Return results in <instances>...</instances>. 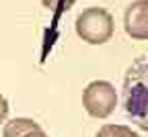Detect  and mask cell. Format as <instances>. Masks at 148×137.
Here are the masks:
<instances>
[{"label": "cell", "instance_id": "obj_3", "mask_svg": "<svg viewBox=\"0 0 148 137\" xmlns=\"http://www.w3.org/2000/svg\"><path fill=\"white\" fill-rule=\"evenodd\" d=\"M82 106L95 119H107L117 106V92L115 86L107 80L90 82L82 92Z\"/></svg>", "mask_w": 148, "mask_h": 137}, {"label": "cell", "instance_id": "obj_6", "mask_svg": "<svg viewBox=\"0 0 148 137\" xmlns=\"http://www.w3.org/2000/svg\"><path fill=\"white\" fill-rule=\"evenodd\" d=\"M97 137H142V135L132 131V127L127 125H103Z\"/></svg>", "mask_w": 148, "mask_h": 137}, {"label": "cell", "instance_id": "obj_7", "mask_svg": "<svg viewBox=\"0 0 148 137\" xmlns=\"http://www.w3.org/2000/svg\"><path fill=\"white\" fill-rule=\"evenodd\" d=\"M8 100L4 98L2 94H0V123H4L6 121V117H8Z\"/></svg>", "mask_w": 148, "mask_h": 137}, {"label": "cell", "instance_id": "obj_2", "mask_svg": "<svg viewBox=\"0 0 148 137\" xmlns=\"http://www.w3.org/2000/svg\"><path fill=\"white\" fill-rule=\"evenodd\" d=\"M76 35L86 41L88 45H103L113 37L115 25H113V16L109 10L99 8V6H90L84 8L78 18H76Z\"/></svg>", "mask_w": 148, "mask_h": 137}, {"label": "cell", "instance_id": "obj_8", "mask_svg": "<svg viewBox=\"0 0 148 137\" xmlns=\"http://www.w3.org/2000/svg\"><path fill=\"white\" fill-rule=\"evenodd\" d=\"M23 137H49L43 129H35V131H29V133H25Z\"/></svg>", "mask_w": 148, "mask_h": 137}, {"label": "cell", "instance_id": "obj_5", "mask_svg": "<svg viewBox=\"0 0 148 137\" xmlns=\"http://www.w3.org/2000/svg\"><path fill=\"white\" fill-rule=\"evenodd\" d=\"M35 129H41V125L29 119V117H14V119H10L4 129H2V137H23L25 133L29 131H35Z\"/></svg>", "mask_w": 148, "mask_h": 137}, {"label": "cell", "instance_id": "obj_1", "mask_svg": "<svg viewBox=\"0 0 148 137\" xmlns=\"http://www.w3.org/2000/svg\"><path fill=\"white\" fill-rule=\"evenodd\" d=\"M121 102L130 123L148 131V53L132 62L123 78Z\"/></svg>", "mask_w": 148, "mask_h": 137}, {"label": "cell", "instance_id": "obj_4", "mask_svg": "<svg viewBox=\"0 0 148 137\" xmlns=\"http://www.w3.org/2000/svg\"><path fill=\"white\" fill-rule=\"evenodd\" d=\"M123 29L136 41H148V0H136L125 8Z\"/></svg>", "mask_w": 148, "mask_h": 137}]
</instances>
